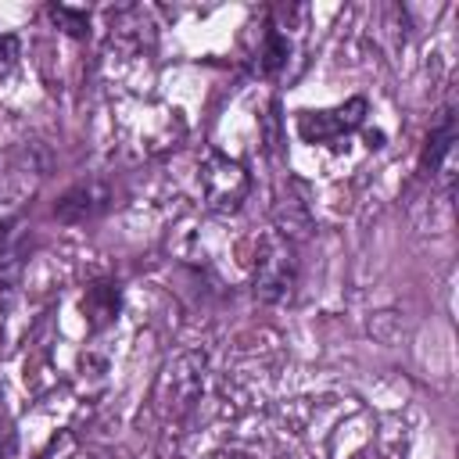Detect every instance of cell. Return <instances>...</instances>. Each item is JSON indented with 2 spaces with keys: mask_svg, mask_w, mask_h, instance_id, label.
Returning <instances> with one entry per match:
<instances>
[{
  "mask_svg": "<svg viewBox=\"0 0 459 459\" xmlns=\"http://www.w3.org/2000/svg\"><path fill=\"white\" fill-rule=\"evenodd\" d=\"M255 298L273 305L290 298L294 283H298V258H294V240H287L283 233H265L258 240V255H255Z\"/></svg>",
  "mask_w": 459,
  "mask_h": 459,
  "instance_id": "obj_1",
  "label": "cell"
},
{
  "mask_svg": "<svg viewBox=\"0 0 459 459\" xmlns=\"http://www.w3.org/2000/svg\"><path fill=\"white\" fill-rule=\"evenodd\" d=\"M197 179H201L204 204H208L212 212H237L240 201H244L247 190H251V179H247L244 165L233 161V158H226L222 151H208V154H204Z\"/></svg>",
  "mask_w": 459,
  "mask_h": 459,
  "instance_id": "obj_2",
  "label": "cell"
},
{
  "mask_svg": "<svg viewBox=\"0 0 459 459\" xmlns=\"http://www.w3.org/2000/svg\"><path fill=\"white\" fill-rule=\"evenodd\" d=\"M201 384H204V355L197 351H186L179 355L176 362L165 366L161 380H158V412L161 416H183L197 394H201Z\"/></svg>",
  "mask_w": 459,
  "mask_h": 459,
  "instance_id": "obj_3",
  "label": "cell"
},
{
  "mask_svg": "<svg viewBox=\"0 0 459 459\" xmlns=\"http://www.w3.org/2000/svg\"><path fill=\"white\" fill-rule=\"evenodd\" d=\"M366 97H351L344 100L341 108H326V111H301L298 115V136L305 143H326V140H337L351 129H359L366 122Z\"/></svg>",
  "mask_w": 459,
  "mask_h": 459,
  "instance_id": "obj_4",
  "label": "cell"
},
{
  "mask_svg": "<svg viewBox=\"0 0 459 459\" xmlns=\"http://www.w3.org/2000/svg\"><path fill=\"white\" fill-rule=\"evenodd\" d=\"M108 204H111V186H108L104 179H82V183L68 186V190L57 197L54 219H57V222H68V226H79V222L97 219Z\"/></svg>",
  "mask_w": 459,
  "mask_h": 459,
  "instance_id": "obj_5",
  "label": "cell"
},
{
  "mask_svg": "<svg viewBox=\"0 0 459 459\" xmlns=\"http://www.w3.org/2000/svg\"><path fill=\"white\" fill-rule=\"evenodd\" d=\"M452 143H455V115L452 108H441L437 111V122L430 126L427 140H423V151H420V172L423 176H437L445 158L452 154Z\"/></svg>",
  "mask_w": 459,
  "mask_h": 459,
  "instance_id": "obj_6",
  "label": "cell"
},
{
  "mask_svg": "<svg viewBox=\"0 0 459 459\" xmlns=\"http://www.w3.org/2000/svg\"><path fill=\"white\" fill-rule=\"evenodd\" d=\"M118 305H122V298H118V287H115L111 280H97V283H90L86 294H82V316H86V326H90V330H104L108 323H115Z\"/></svg>",
  "mask_w": 459,
  "mask_h": 459,
  "instance_id": "obj_7",
  "label": "cell"
},
{
  "mask_svg": "<svg viewBox=\"0 0 459 459\" xmlns=\"http://www.w3.org/2000/svg\"><path fill=\"white\" fill-rule=\"evenodd\" d=\"M290 57V39L280 32V29H265V39H262V50H258V75H276Z\"/></svg>",
  "mask_w": 459,
  "mask_h": 459,
  "instance_id": "obj_8",
  "label": "cell"
},
{
  "mask_svg": "<svg viewBox=\"0 0 459 459\" xmlns=\"http://www.w3.org/2000/svg\"><path fill=\"white\" fill-rule=\"evenodd\" d=\"M50 18H54V25H57V29H65V32H68V36H75V39H82V36L90 32V14H86L82 7L50 4Z\"/></svg>",
  "mask_w": 459,
  "mask_h": 459,
  "instance_id": "obj_9",
  "label": "cell"
},
{
  "mask_svg": "<svg viewBox=\"0 0 459 459\" xmlns=\"http://www.w3.org/2000/svg\"><path fill=\"white\" fill-rule=\"evenodd\" d=\"M18 54H22V47H18V36H0V79L4 75H11V68L18 65Z\"/></svg>",
  "mask_w": 459,
  "mask_h": 459,
  "instance_id": "obj_10",
  "label": "cell"
},
{
  "mask_svg": "<svg viewBox=\"0 0 459 459\" xmlns=\"http://www.w3.org/2000/svg\"><path fill=\"white\" fill-rule=\"evenodd\" d=\"M366 147H373V151H377V147H384V133H380V129L366 133Z\"/></svg>",
  "mask_w": 459,
  "mask_h": 459,
  "instance_id": "obj_11",
  "label": "cell"
}]
</instances>
